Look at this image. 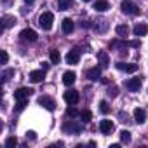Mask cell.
Masks as SVG:
<instances>
[{
	"label": "cell",
	"instance_id": "2e32d148",
	"mask_svg": "<svg viewBox=\"0 0 148 148\" xmlns=\"http://www.w3.org/2000/svg\"><path fill=\"white\" fill-rule=\"evenodd\" d=\"M99 131H101L103 134H110V132L113 131V122H112V120H106V119L101 120V122H99Z\"/></svg>",
	"mask_w": 148,
	"mask_h": 148
},
{
	"label": "cell",
	"instance_id": "3957f363",
	"mask_svg": "<svg viewBox=\"0 0 148 148\" xmlns=\"http://www.w3.org/2000/svg\"><path fill=\"white\" fill-rule=\"evenodd\" d=\"M120 9H122L124 14H129V16H138L139 14V7L132 2V0H124Z\"/></svg>",
	"mask_w": 148,
	"mask_h": 148
},
{
	"label": "cell",
	"instance_id": "d6986e66",
	"mask_svg": "<svg viewBox=\"0 0 148 148\" xmlns=\"http://www.w3.org/2000/svg\"><path fill=\"white\" fill-rule=\"evenodd\" d=\"M132 33H134L136 37H145V35L148 33V28H146V25H141V23H138V25L132 28Z\"/></svg>",
	"mask_w": 148,
	"mask_h": 148
},
{
	"label": "cell",
	"instance_id": "7c38bea8",
	"mask_svg": "<svg viewBox=\"0 0 148 148\" xmlns=\"http://www.w3.org/2000/svg\"><path fill=\"white\" fill-rule=\"evenodd\" d=\"M45 79V70L42 68V70H33V71H30V80L33 82V84H38V82H42Z\"/></svg>",
	"mask_w": 148,
	"mask_h": 148
},
{
	"label": "cell",
	"instance_id": "e575fe53",
	"mask_svg": "<svg viewBox=\"0 0 148 148\" xmlns=\"http://www.w3.org/2000/svg\"><path fill=\"white\" fill-rule=\"evenodd\" d=\"M82 2H91V0H82Z\"/></svg>",
	"mask_w": 148,
	"mask_h": 148
},
{
	"label": "cell",
	"instance_id": "e0dca14e",
	"mask_svg": "<svg viewBox=\"0 0 148 148\" xmlns=\"http://www.w3.org/2000/svg\"><path fill=\"white\" fill-rule=\"evenodd\" d=\"M61 28H63V33L70 35V33L73 32V28H75V25H73V21H71L70 18H64L63 23H61Z\"/></svg>",
	"mask_w": 148,
	"mask_h": 148
},
{
	"label": "cell",
	"instance_id": "d4e9b609",
	"mask_svg": "<svg viewBox=\"0 0 148 148\" xmlns=\"http://www.w3.org/2000/svg\"><path fill=\"white\" fill-rule=\"evenodd\" d=\"M131 139H132V138H131V132H129V131H120V141H122V143L129 145Z\"/></svg>",
	"mask_w": 148,
	"mask_h": 148
},
{
	"label": "cell",
	"instance_id": "7402d4cb",
	"mask_svg": "<svg viewBox=\"0 0 148 148\" xmlns=\"http://www.w3.org/2000/svg\"><path fill=\"white\" fill-rule=\"evenodd\" d=\"M73 5V0H58V9L59 11H68Z\"/></svg>",
	"mask_w": 148,
	"mask_h": 148
},
{
	"label": "cell",
	"instance_id": "8992f818",
	"mask_svg": "<svg viewBox=\"0 0 148 148\" xmlns=\"http://www.w3.org/2000/svg\"><path fill=\"white\" fill-rule=\"evenodd\" d=\"M32 94H33V89H30V87H19L18 91H14V99H16V101H19V99H28Z\"/></svg>",
	"mask_w": 148,
	"mask_h": 148
},
{
	"label": "cell",
	"instance_id": "83f0119b",
	"mask_svg": "<svg viewBox=\"0 0 148 148\" xmlns=\"http://www.w3.org/2000/svg\"><path fill=\"white\" fill-rule=\"evenodd\" d=\"M26 105H28V99H19V101L16 103V112H23Z\"/></svg>",
	"mask_w": 148,
	"mask_h": 148
},
{
	"label": "cell",
	"instance_id": "ba28073f",
	"mask_svg": "<svg viewBox=\"0 0 148 148\" xmlns=\"http://www.w3.org/2000/svg\"><path fill=\"white\" fill-rule=\"evenodd\" d=\"M115 66H117V70L125 71V73H134L138 70V64H134V63H122V61H119Z\"/></svg>",
	"mask_w": 148,
	"mask_h": 148
},
{
	"label": "cell",
	"instance_id": "ffe728a7",
	"mask_svg": "<svg viewBox=\"0 0 148 148\" xmlns=\"http://www.w3.org/2000/svg\"><path fill=\"white\" fill-rule=\"evenodd\" d=\"M110 9V4L106 2V0H98V2H94V11L98 12H105Z\"/></svg>",
	"mask_w": 148,
	"mask_h": 148
},
{
	"label": "cell",
	"instance_id": "d590c367",
	"mask_svg": "<svg viewBox=\"0 0 148 148\" xmlns=\"http://www.w3.org/2000/svg\"><path fill=\"white\" fill-rule=\"evenodd\" d=\"M4 2H9V0H4Z\"/></svg>",
	"mask_w": 148,
	"mask_h": 148
},
{
	"label": "cell",
	"instance_id": "1f68e13d",
	"mask_svg": "<svg viewBox=\"0 0 148 148\" xmlns=\"http://www.w3.org/2000/svg\"><path fill=\"white\" fill-rule=\"evenodd\" d=\"M26 139H32V141H33V139H37V134H35L33 131H28V132H26Z\"/></svg>",
	"mask_w": 148,
	"mask_h": 148
},
{
	"label": "cell",
	"instance_id": "f1b7e54d",
	"mask_svg": "<svg viewBox=\"0 0 148 148\" xmlns=\"http://www.w3.org/2000/svg\"><path fill=\"white\" fill-rule=\"evenodd\" d=\"M99 110H101V113H105V115L110 113V106H108V103H106V101H101V103H99Z\"/></svg>",
	"mask_w": 148,
	"mask_h": 148
},
{
	"label": "cell",
	"instance_id": "277c9868",
	"mask_svg": "<svg viewBox=\"0 0 148 148\" xmlns=\"http://www.w3.org/2000/svg\"><path fill=\"white\" fill-rule=\"evenodd\" d=\"M63 98H64V101H66L68 105H77L79 99H80V94H79V91H75V89H68Z\"/></svg>",
	"mask_w": 148,
	"mask_h": 148
},
{
	"label": "cell",
	"instance_id": "4dcf8cb0",
	"mask_svg": "<svg viewBox=\"0 0 148 148\" xmlns=\"http://www.w3.org/2000/svg\"><path fill=\"white\" fill-rule=\"evenodd\" d=\"M7 61H9V54L5 51H2V64H7Z\"/></svg>",
	"mask_w": 148,
	"mask_h": 148
},
{
	"label": "cell",
	"instance_id": "4fadbf2b",
	"mask_svg": "<svg viewBox=\"0 0 148 148\" xmlns=\"http://www.w3.org/2000/svg\"><path fill=\"white\" fill-rule=\"evenodd\" d=\"M86 77H87L89 80H98V79L101 77V66H92V68H89V70L86 71Z\"/></svg>",
	"mask_w": 148,
	"mask_h": 148
},
{
	"label": "cell",
	"instance_id": "52a82bcc",
	"mask_svg": "<svg viewBox=\"0 0 148 148\" xmlns=\"http://www.w3.org/2000/svg\"><path fill=\"white\" fill-rule=\"evenodd\" d=\"M38 105L44 106V108L49 110V112H54V110H56V103H54V99L49 98V96H40V98H38Z\"/></svg>",
	"mask_w": 148,
	"mask_h": 148
},
{
	"label": "cell",
	"instance_id": "4316f807",
	"mask_svg": "<svg viewBox=\"0 0 148 148\" xmlns=\"http://www.w3.org/2000/svg\"><path fill=\"white\" fill-rule=\"evenodd\" d=\"M80 119H82L84 122H91V119H92L91 110H84V112H80Z\"/></svg>",
	"mask_w": 148,
	"mask_h": 148
},
{
	"label": "cell",
	"instance_id": "d6a6232c",
	"mask_svg": "<svg viewBox=\"0 0 148 148\" xmlns=\"http://www.w3.org/2000/svg\"><path fill=\"white\" fill-rule=\"evenodd\" d=\"M108 94L110 96H117V87H110L108 89Z\"/></svg>",
	"mask_w": 148,
	"mask_h": 148
},
{
	"label": "cell",
	"instance_id": "603a6c76",
	"mask_svg": "<svg viewBox=\"0 0 148 148\" xmlns=\"http://www.w3.org/2000/svg\"><path fill=\"white\" fill-rule=\"evenodd\" d=\"M49 58H51V63H52V64H58V63L61 61V54H59V51H56V49H52V51L49 52Z\"/></svg>",
	"mask_w": 148,
	"mask_h": 148
},
{
	"label": "cell",
	"instance_id": "ac0fdd59",
	"mask_svg": "<svg viewBox=\"0 0 148 148\" xmlns=\"http://www.w3.org/2000/svg\"><path fill=\"white\" fill-rule=\"evenodd\" d=\"M14 25H16V18L14 16H2V32L11 28V26H14Z\"/></svg>",
	"mask_w": 148,
	"mask_h": 148
},
{
	"label": "cell",
	"instance_id": "5b68a950",
	"mask_svg": "<svg viewBox=\"0 0 148 148\" xmlns=\"http://www.w3.org/2000/svg\"><path fill=\"white\" fill-rule=\"evenodd\" d=\"M37 32L35 30H32V28H26V30H23L21 33H19V38H21V42H35L37 40Z\"/></svg>",
	"mask_w": 148,
	"mask_h": 148
},
{
	"label": "cell",
	"instance_id": "9c48e42d",
	"mask_svg": "<svg viewBox=\"0 0 148 148\" xmlns=\"http://www.w3.org/2000/svg\"><path fill=\"white\" fill-rule=\"evenodd\" d=\"M125 89L127 91H131V92H138L139 89H141V79H129L127 82H125Z\"/></svg>",
	"mask_w": 148,
	"mask_h": 148
},
{
	"label": "cell",
	"instance_id": "6da1fadb",
	"mask_svg": "<svg viewBox=\"0 0 148 148\" xmlns=\"http://www.w3.org/2000/svg\"><path fill=\"white\" fill-rule=\"evenodd\" d=\"M61 129H63V132H64V134H80V132H82V129H84V125H82V124H79V122L68 120V122H64V124L61 125Z\"/></svg>",
	"mask_w": 148,
	"mask_h": 148
},
{
	"label": "cell",
	"instance_id": "44dd1931",
	"mask_svg": "<svg viewBox=\"0 0 148 148\" xmlns=\"http://www.w3.org/2000/svg\"><path fill=\"white\" fill-rule=\"evenodd\" d=\"M115 32H117V35L122 37V38L129 37V26H127V25H119V26L115 28Z\"/></svg>",
	"mask_w": 148,
	"mask_h": 148
},
{
	"label": "cell",
	"instance_id": "9a60e30c",
	"mask_svg": "<svg viewBox=\"0 0 148 148\" xmlns=\"http://www.w3.org/2000/svg\"><path fill=\"white\" fill-rule=\"evenodd\" d=\"M134 120H136V124H145V120H146V112L143 110V108H134Z\"/></svg>",
	"mask_w": 148,
	"mask_h": 148
},
{
	"label": "cell",
	"instance_id": "484cf974",
	"mask_svg": "<svg viewBox=\"0 0 148 148\" xmlns=\"http://www.w3.org/2000/svg\"><path fill=\"white\" fill-rule=\"evenodd\" d=\"M79 115V112H77V108L73 106V105H70V108H66V117H70V119H75Z\"/></svg>",
	"mask_w": 148,
	"mask_h": 148
},
{
	"label": "cell",
	"instance_id": "5bb4252c",
	"mask_svg": "<svg viewBox=\"0 0 148 148\" xmlns=\"http://www.w3.org/2000/svg\"><path fill=\"white\" fill-rule=\"evenodd\" d=\"M98 61H99L101 68H108V64H110V56H108V52H106V51H99V52H98Z\"/></svg>",
	"mask_w": 148,
	"mask_h": 148
},
{
	"label": "cell",
	"instance_id": "8fae6325",
	"mask_svg": "<svg viewBox=\"0 0 148 148\" xmlns=\"http://www.w3.org/2000/svg\"><path fill=\"white\" fill-rule=\"evenodd\" d=\"M66 63L68 64H79V61H80V52L77 51V49H73V51H68V54H66Z\"/></svg>",
	"mask_w": 148,
	"mask_h": 148
},
{
	"label": "cell",
	"instance_id": "30bf717a",
	"mask_svg": "<svg viewBox=\"0 0 148 148\" xmlns=\"http://www.w3.org/2000/svg\"><path fill=\"white\" fill-rule=\"evenodd\" d=\"M75 80H77V73L75 71H71V70H68V71H64L63 73V84L64 86H73L75 84Z\"/></svg>",
	"mask_w": 148,
	"mask_h": 148
},
{
	"label": "cell",
	"instance_id": "836d02e7",
	"mask_svg": "<svg viewBox=\"0 0 148 148\" xmlns=\"http://www.w3.org/2000/svg\"><path fill=\"white\" fill-rule=\"evenodd\" d=\"M33 2H35V0H25V4H28V5H32Z\"/></svg>",
	"mask_w": 148,
	"mask_h": 148
},
{
	"label": "cell",
	"instance_id": "7a4b0ae2",
	"mask_svg": "<svg viewBox=\"0 0 148 148\" xmlns=\"http://www.w3.org/2000/svg\"><path fill=\"white\" fill-rule=\"evenodd\" d=\"M52 23H54V14L52 12H42L40 18H38V26L45 32H49L52 28Z\"/></svg>",
	"mask_w": 148,
	"mask_h": 148
},
{
	"label": "cell",
	"instance_id": "f546056e",
	"mask_svg": "<svg viewBox=\"0 0 148 148\" xmlns=\"http://www.w3.org/2000/svg\"><path fill=\"white\" fill-rule=\"evenodd\" d=\"M16 145H18V139H16L14 136L7 138V141H5V146H9V148H11V146H16Z\"/></svg>",
	"mask_w": 148,
	"mask_h": 148
},
{
	"label": "cell",
	"instance_id": "cb8c5ba5",
	"mask_svg": "<svg viewBox=\"0 0 148 148\" xmlns=\"http://www.w3.org/2000/svg\"><path fill=\"white\" fill-rule=\"evenodd\" d=\"M11 77H14V70H12V68H9V70H4V71H2V82H4V84H5Z\"/></svg>",
	"mask_w": 148,
	"mask_h": 148
}]
</instances>
